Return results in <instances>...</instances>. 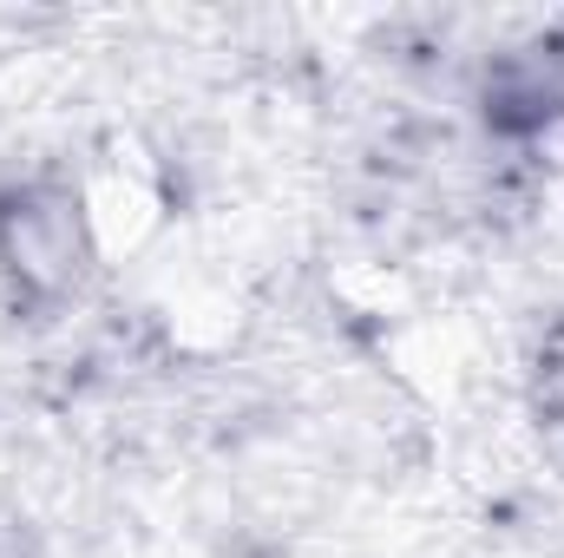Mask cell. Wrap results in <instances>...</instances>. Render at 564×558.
<instances>
[{"mask_svg":"<svg viewBox=\"0 0 564 558\" xmlns=\"http://www.w3.org/2000/svg\"><path fill=\"white\" fill-rule=\"evenodd\" d=\"M7 257L33 282H66L73 270V211L59 197H26L7 217Z\"/></svg>","mask_w":564,"mask_h":558,"instance_id":"cell-1","label":"cell"}]
</instances>
